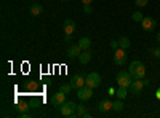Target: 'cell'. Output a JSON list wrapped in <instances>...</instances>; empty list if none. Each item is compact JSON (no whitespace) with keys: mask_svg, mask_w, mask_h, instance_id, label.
Listing matches in <instances>:
<instances>
[{"mask_svg":"<svg viewBox=\"0 0 160 118\" xmlns=\"http://www.w3.org/2000/svg\"><path fill=\"white\" fill-rule=\"evenodd\" d=\"M133 80H135V78L131 77V73H130V72H125V70L118 72V73H117V78H115L117 85H118V86H123V88H128Z\"/></svg>","mask_w":160,"mask_h":118,"instance_id":"3957f363","label":"cell"},{"mask_svg":"<svg viewBox=\"0 0 160 118\" xmlns=\"http://www.w3.org/2000/svg\"><path fill=\"white\" fill-rule=\"evenodd\" d=\"M157 43H160V32L157 34Z\"/></svg>","mask_w":160,"mask_h":118,"instance_id":"836d02e7","label":"cell"},{"mask_svg":"<svg viewBox=\"0 0 160 118\" xmlns=\"http://www.w3.org/2000/svg\"><path fill=\"white\" fill-rule=\"evenodd\" d=\"M141 26H142V29H144V31L151 32V31H154V29H155L157 22H155V19H154V18L148 16V18H142V21H141Z\"/></svg>","mask_w":160,"mask_h":118,"instance_id":"9c48e42d","label":"cell"},{"mask_svg":"<svg viewBox=\"0 0 160 118\" xmlns=\"http://www.w3.org/2000/svg\"><path fill=\"white\" fill-rule=\"evenodd\" d=\"M77 116H83V118H88L90 116V113L87 112V107L83 106V104L77 106Z\"/></svg>","mask_w":160,"mask_h":118,"instance_id":"d6986e66","label":"cell"},{"mask_svg":"<svg viewBox=\"0 0 160 118\" xmlns=\"http://www.w3.org/2000/svg\"><path fill=\"white\" fill-rule=\"evenodd\" d=\"M146 85H144V82L142 80H133L131 82V85L128 86V91L131 94H141V91H142V88H144Z\"/></svg>","mask_w":160,"mask_h":118,"instance_id":"ba28073f","label":"cell"},{"mask_svg":"<svg viewBox=\"0 0 160 118\" xmlns=\"http://www.w3.org/2000/svg\"><path fill=\"white\" fill-rule=\"evenodd\" d=\"M131 18H133V21H136V22H141L144 16L141 15L139 11H135V13H133V15H131Z\"/></svg>","mask_w":160,"mask_h":118,"instance_id":"603a6c76","label":"cell"},{"mask_svg":"<svg viewBox=\"0 0 160 118\" xmlns=\"http://www.w3.org/2000/svg\"><path fill=\"white\" fill-rule=\"evenodd\" d=\"M111 48H112L114 51H115V50H118V48H120L118 42H117V40H112V42H111Z\"/></svg>","mask_w":160,"mask_h":118,"instance_id":"484cf974","label":"cell"},{"mask_svg":"<svg viewBox=\"0 0 160 118\" xmlns=\"http://www.w3.org/2000/svg\"><path fill=\"white\" fill-rule=\"evenodd\" d=\"M80 53H82V48H80L78 45H72L69 50H68V58L74 59V58H78Z\"/></svg>","mask_w":160,"mask_h":118,"instance_id":"8fae6325","label":"cell"},{"mask_svg":"<svg viewBox=\"0 0 160 118\" xmlns=\"http://www.w3.org/2000/svg\"><path fill=\"white\" fill-rule=\"evenodd\" d=\"M31 107H29V104L28 102H19L18 106H16V110L18 112H28Z\"/></svg>","mask_w":160,"mask_h":118,"instance_id":"44dd1931","label":"cell"},{"mask_svg":"<svg viewBox=\"0 0 160 118\" xmlns=\"http://www.w3.org/2000/svg\"><path fill=\"white\" fill-rule=\"evenodd\" d=\"M148 2H149V0H135V3L138 7H146V5H148Z\"/></svg>","mask_w":160,"mask_h":118,"instance_id":"cb8c5ba5","label":"cell"},{"mask_svg":"<svg viewBox=\"0 0 160 118\" xmlns=\"http://www.w3.org/2000/svg\"><path fill=\"white\" fill-rule=\"evenodd\" d=\"M77 96H78V99L80 101H88V99H91L93 97V88H90V86H82V88H78L77 89Z\"/></svg>","mask_w":160,"mask_h":118,"instance_id":"8992f818","label":"cell"},{"mask_svg":"<svg viewBox=\"0 0 160 118\" xmlns=\"http://www.w3.org/2000/svg\"><path fill=\"white\" fill-rule=\"evenodd\" d=\"M128 72L131 73V77L135 78V80H142L144 75H146V67L141 61H133V62H130Z\"/></svg>","mask_w":160,"mask_h":118,"instance_id":"6da1fadb","label":"cell"},{"mask_svg":"<svg viewBox=\"0 0 160 118\" xmlns=\"http://www.w3.org/2000/svg\"><path fill=\"white\" fill-rule=\"evenodd\" d=\"M98 109L99 112H108V110H112V102L108 101V99H102L99 104H98Z\"/></svg>","mask_w":160,"mask_h":118,"instance_id":"4fadbf2b","label":"cell"},{"mask_svg":"<svg viewBox=\"0 0 160 118\" xmlns=\"http://www.w3.org/2000/svg\"><path fill=\"white\" fill-rule=\"evenodd\" d=\"M61 2H69V0H61Z\"/></svg>","mask_w":160,"mask_h":118,"instance_id":"e575fe53","label":"cell"},{"mask_svg":"<svg viewBox=\"0 0 160 118\" xmlns=\"http://www.w3.org/2000/svg\"><path fill=\"white\" fill-rule=\"evenodd\" d=\"M28 88H29V89H37V83H34V82H31V83L28 85Z\"/></svg>","mask_w":160,"mask_h":118,"instance_id":"f546056e","label":"cell"},{"mask_svg":"<svg viewBox=\"0 0 160 118\" xmlns=\"http://www.w3.org/2000/svg\"><path fill=\"white\" fill-rule=\"evenodd\" d=\"M59 110H61V115L66 118H77V104L71 101H66L59 107Z\"/></svg>","mask_w":160,"mask_h":118,"instance_id":"7a4b0ae2","label":"cell"},{"mask_svg":"<svg viewBox=\"0 0 160 118\" xmlns=\"http://www.w3.org/2000/svg\"><path fill=\"white\" fill-rule=\"evenodd\" d=\"M62 29H64L66 34H74V31H75V22H74L72 19H66Z\"/></svg>","mask_w":160,"mask_h":118,"instance_id":"7c38bea8","label":"cell"},{"mask_svg":"<svg viewBox=\"0 0 160 118\" xmlns=\"http://www.w3.org/2000/svg\"><path fill=\"white\" fill-rule=\"evenodd\" d=\"M127 94H128V88H123V86H118L117 91H115V96H117L118 99H125Z\"/></svg>","mask_w":160,"mask_h":118,"instance_id":"ac0fdd59","label":"cell"},{"mask_svg":"<svg viewBox=\"0 0 160 118\" xmlns=\"http://www.w3.org/2000/svg\"><path fill=\"white\" fill-rule=\"evenodd\" d=\"M155 96H157V99H160V88L157 89V93H155Z\"/></svg>","mask_w":160,"mask_h":118,"instance_id":"d6a6232c","label":"cell"},{"mask_svg":"<svg viewBox=\"0 0 160 118\" xmlns=\"http://www.w3.org/2000/svg\"><path fill=\"white\" fill-rule=\"evenodd\" d=\"M90 61H91V54L88 53V50H83L82 53H80V56H78V62L85 65V64H88Z\"/></svg>","mask_w":160,"mask_h":118,"instance_id":"5bb4252c","label":"cell"},{"mask_svg":"<svg viewBox=\"0 0 160 118\" xmlns=\"http://www.w3.org/2000/svg\"><path fill=\"white\" fill-rule=\"evenodd\" d=\"M151 51H152V54H154L155 58H160V48H152Z\"/></svg>","mask_w":160,"mask_h":118,"instance_id":"4316f807","label":"cell"},{"mask_svg":"<svg viewBox=\"0 0 160 118\" xmlns=\"http://www.w3.org/2000/svg\"><path fill=\"white\" fill-rule=\"evenodd\" d=\"M19 116H21V118H31V113H28V112H19Z\"/></svg>","mask_w":160,"mask_h":118,"instance_id":"83f0119b","label":"cell"},{"mask_svg":"<svg viewBox=\"0 0 160 118\" xmlns=\"http://www.w3.org/2000/svg\"><path fill=\"white\" fill-rule=\"evenodd\" d=\"M78 46L82 48V50H90V46H91V40H90L88 37L80 38V40H78Z\"/></svg>","mask_w":160,"mask_h":118,"instance_id":"2e32d148","label":"cell"},{"mask_svg":"<svg viewBox=\"0 0 160 118\" xmlns=\"http://www.w3.org/2000/svg\"><path fill=\"white\" fill-rule=\"evenodd\" d=\"M115 91H117V89H114V88H109V96H115Z\"/></svg>","mask_w":160,"mask_h":118,"instance_id":"4dcf8cb0","label":"cell"},{"mask_svg":"<svg viewBox=\"0 0 160 118\" xmlns=\"http://www.w3.org/2000/svg\"><path fill=\"white\" fill-rule=\"evenodd\" d=\"M85 85L87 86H90V88H98L99 85H101V75L98 73V72H91V73H88L87 77H85Z\"/></svg>","mask_w":160,"mask_h":118,"instance_id":"277c9868","label":"cell"},{"mask_svg":"<svg viewBox=\"0 0 160 118\" xmlns=\"http://www.w3.org/2000/svg\"><path fill=\"white\" fill-rule=\"evenodd\" d=\"M42 11H43L42 5H38V3H32V5H31V15H32V16L42 15Z\"/></svg>","mask_w":160,"mask_h":118,"instance_id":"9a60e30c","label":"cell"},{"mask_svg":"<svg viewBox=\"0 0 160 118\" xmlns=\"http://www.w3.org/2000/svg\"><path fill=\"white\" fill-rule=\"evenodd\" d=\"M127 59H128V56H127V50L118 48V50L114 51V62H115L117 65H123V64L127 62Z\"/></svg>","mask_w":160,"mask_h":118,"instance_id":"5b68a950","label":"cell"},{"mask_svg":"<svg viewBox=\"0 0 160 118\" xmlns=\"http://www.w3.org/2000/svg\"><path fill=\"white\" fill-rule=\"evenodd\" d=\"M59 91H62V93H66V94H69L71 91H72L71 83H64V85H61V86H59Z\"/></svg>","mask_w":160,"mask_h":118,"instance_id":"7402d4cb","label":"cell"},{"mask_svg":"<svg viewBox=\"0 0 160 118\" xmlns=\"http://www.w3.org/2000/svg\"><path fill=\"white\" fill-rule=\"evenodd\" d=\"M64 40H66V42H71V40H72V34H66V35H64Z\"/></svg>","mask_w":160,"mask_h":118,"instance_id":"f1b7e54d","label":"cell"},{"mask_svg":"<svg viewBox=\"0 0 160 118\" xmlns=\"http://www.w3.org/2000/svg\"><path fill=\"white\" fill-rule=\"evenodd\" d=\"M118 45H120V48H123V50H128L131 43H130V40H128L127 37H122V38H120V40H118Z\"/></svg>","mask_w":160,"mask_h":118,"instance_id":"ffe728a7","label":"cell"},{"mask_svg":"<svg viewBox=\"0 0 160 118\" xmlns=\"http://www.w3.org/2000/svg\"><path fill=\"white\" fill-rule=\"evenodd\" d=\"M71 86H72V89H78V88L85 86V77L83 75H74L71 80Z\"/></svg>","mask_w":160,"mask_h":118,"instance_id":"30bf717a","label":"cell"},{"mask_svg":"<svg viewBox=\"0 0 160 118\" xmlns=\"http://www.w3.org/2000/svg\"><path fill=\"white\" fill-rule=\"evenodd\" d=\"M82 2H83V5H88V3H91V2H93V0H82Z\"/></svg>","mask_w":160,"mask_h":118,"instance_id":"1f68e13d","label":"cell"},{"mask_svg":"<svg viewBox=\"0 0 160 118\" xmlns=\"http://www.w3.org/2000/svg\"><path fill=\"white\" fill-rule=\"evenodd\" d=\"M64 102H66V93H62V91H59V93H56V94H53L51 99H50V104H51L53 107H56V109H59Z\"/></svg>","mask_w":160,"mask_h":118,"instance_id":"52a82bcc","label":"cell"},{"mask_svg":"<svg viewBox=\"0 0 160 118\" xmlns=\"http://www.w3.org/2000/svg\"><path fill=\"white\" fill-rule=\"evenodd\" d=\"M83 11L87 13V15H90V13L93 11V8H91V3H88V5H83Z\"/></svg>","mask_w":160,"mask_h":118,"instance_id":"d4e9b609","label":"cell"},{"mask_svg":"<svg viewBox=\"0 0 160 118\" xmlns=\"http://www.w3.org/2000/svg\"><path fill=\"white\" fill-rule=\"evenodd\" d=\"M123 99H117V101H114L112 102V110L114 112H122L123 110Z\"/></svg>","mask_w":160,"mask_h":118,"instance_id":"e0dca14e","label":"cell"}]
</instances>
